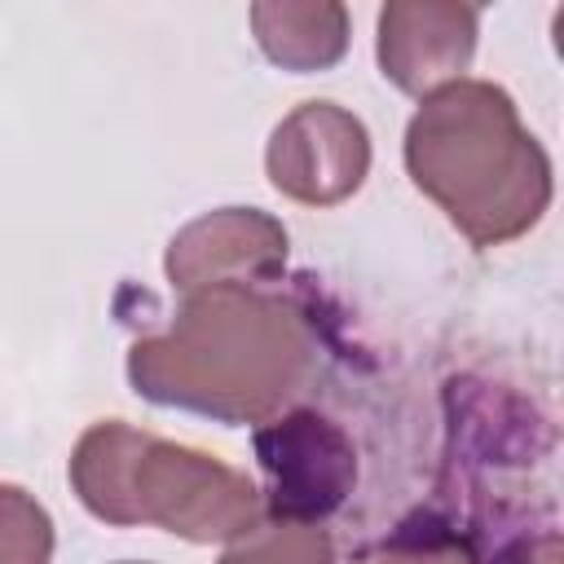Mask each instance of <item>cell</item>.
<instances>
[{
    "instance_id": "7",
    "label": "cell",
    "mask_w": 564,
    "mask_h": 564,
    "mask_svg": "<svg viewBox=\"0 0 564 564\" xmlns=\"http://www.w3.org/2000/svg\"><path fill=\"white\" fill-rule=\"evenodd\" d=\"M480 9L458 0H388L379 9L375 57L392 88L405 97H427L454 79L476 57Z\"/></svg>"
},
{
    "instance_id": "4",
    "label": "cell",
    "mask_w": 564,
    "mask_h": 564,
    "mask_svg": "<svg viewBox=\"0 0 564 564\" xmlns=\"http://www.w3.org/2000/svg\"><path fill=\"white\" fill-rule=\"evenodd\" d=\"M256 463L264 471V516L322 524L357 485L352 436L322 410H286L256 427Z\"/></svg>"
},
{
    "instance_id": "2",
    "label": "cell",
    "mask_w": 564,
    "mask_h": 564,
    "mask_svg": "<svg viewBox=\"0 0 564 564\" xmlns=\"http://www.w3.org/2000/svg\"><path fill=\"white\" fill-rule=\"evenodd\" d=\"M405 172L471 247L524 238L551 207L555 176L542 141L494 79H454L427 93L405 128Z\"/></svg>"
},
{
    "instance_id": "12",
    "label": "cell",
    "mask_w": 564,
    "mask_h": 564,
    "mask_svg": "<svg viewBox=\"0 0 564 564\" xmlns=\"http://www.w3.org/2000/svg\"><path fill=\"white\" fill-rule=\"evenodd\" d=\"M476 564H564V546H560V533L555 529H533V533L524 529V533L502 538Z\"/></svg>"
},
{
    "instance_id": "8",
    "label": "cell",
    "mask_w": 564,
    "mask_h": 564,
    "mask_svg": "<svg viewBox=\"0 0 564 564\" xmlns=\"http://www.w3.org/2000/svg\"><path fill=\"white\" fill-rule=\"evenodd\" d=\"M260 53L295 75L330 70L348 53V9L339 0H260L251 4Z\"/></svg>"
},
{
    "instance_id": "10",
    "label": "cell",
    "mask_w": 564,
    "mask_h": 564,
    "mask_svg": "<svg viewBox=\"0 0 564 564\" xmlns=\"http://www.w3.org/2000/svg\"><path fill=\"white\" fill-rule=\"evenodd\" d=\"M53 516L22 485L0 480V564H53Z\"/></svg>"
},
{
    "instance_id": "3",
    "label": "cell",
    "mask_w": 564,
    "mask_h": 564,
    "mask_svg": "<svg viewBox=\"0 0 564 564\" xmlns=\"http://www.w3.org/2000/svg\"><path fill=\"white\" fill-rule=\"evenodd\" d=\"M66 476L84 511L101 524H154L198 546L229 542L264 516L260 489L247 471L123 419L84 427Z\"/></svg>"
},
{
    "instance_id": "5",
    "label": "cell",
    "mask_w": 564,
    "mask_h": 564,
    "mask_svg": "<svg viewBox=\"0 0 564 564\" xmlns=\"http://www.w3.org/2000/svg\"><path fill=\"white\" fill-rule=\"evenodd\" d=\"M273 189L304 207H335L370 176V132L339 101H300L264 145Z\"/></svg>"
},
{
    "instance_id": "1",
    "label": "cell",
    "mask_w": 564,
    "mask_h": 564,
    "mask_svg": "<svg viewBox=\"0 0 564 564\" xmlns=\"http://www.w3.org/2000/svg\"><path fill=\"white\" fill-rule=\"evenodd\" d=\"M313 370L317 330L308 313L264 286L181 295L172 322L128 348V383L137 397L229 427L282 414Z\"/></svg>"
},
{
    "instance_id": "9",
    "label": "cell",
    "mask_w": 564,
    "mask_h": 564,
    "mask_svg": "<svg viewBox=\"0 0 564 564\" xmlns=\"http://www.w3.org/2000/svg\"><path fill=\"white\" fill-rule=\"evenodd\" d=\"M216 564H335V542L322 524L260 516L251 529L225 542Z\"/></svg>"
},
{
    "instance_id": "13",
    "label": "cell",
    "mask_w": 564,
    "mask_h": 564,
    "mask_svg": "<svg viewBox=\"0 0 564 564\" xmlns=\"http://www.w3.org/2000/svg\"><path fill=\"white\" fill-rule=\"evenodd\" d=\"M123 564H137V560H123Z\"/></svg>"
},
{
    "instance_id": "6",
    "label": "cell",
    "mask_w": 564,
    "mask_h": 564,
    "mask_svg": "<svg viewBox=\"0 0 564 564\" xmlns=\"http://www.w3.org/2000/svg\"><path fill=\"white\" fill-rule=\"evenodd\" d=\"M291 238L260 207H216L181 225L167 242L163 273L176 295L216 286H264L286 269Z\"/></svg>"
},
{
    "instance_id": "11",
    "label": "cell",
    "mask_w": 564,
    "mask_h": 564,
    "mask_svg": "<svg viewBox=\"0 0 564 564\" xmlns=\"http://www.w3.org/2000/svg\"><path fill=\"white\" fill-rule=\"evenodd\" d=\"M476 560H480L476 546L445 529H405L375 555V564H476Z\"/></svg>"
}]
</instances>
